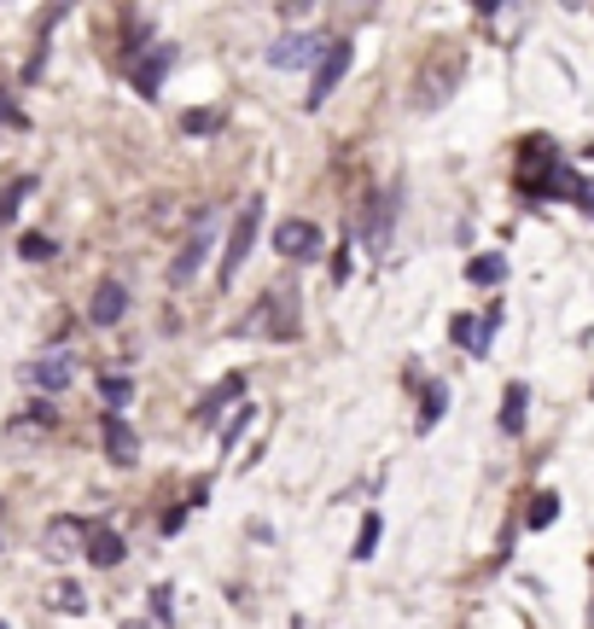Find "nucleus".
Wrapping results in <instances>:
<instances>
[{"mask_svg":"<svg viewBox=\"0 0 594 629\" xmlns=\"http://www.w3.org/2000/svg\"><path fill=\"white\" fill-rule=\"evenodd\" d=\"M257 228H263V198H245V210L233 216V233H228V245H222V263H216V280H222V286L245 268L251 245H257Z\"/></svg>","mask_w":594,"mask_h":629,"instance_id":"nucleus-1","label":"nucleus"},{"mask_svg":"<svg viewBox=\"0 0 594 629\" xmlns=\"http://www.w3.org/2000/svg\"><path fill=\"white\" fill-rule=\"evenodd\" d=\"M210 240H216V210H198L193 216V228H186V240H181V251H175V263H169V280L175 286H186L205 268V257H210Z\"/></svg>","mask_w":594,"mask_h":629,"instance_id":"nucleus-2","label":"nucleus"},{"mask_svg":"<svg viewBox=\"0 0 594 629\" xmlns=\"http://www.w3.org/2000/svg\"><path fill=\"white\" fill-rule=\"evenodd\" d=\"M350 59H355V47H350L344 36H332V41H327V59L315 64V82H310V94H303V106H310V111H320V99H332V88L344 82Z\"/></svg>","mask_w":594,"mask_h":629,"instance_id":"nucleus-3","label":"nucleus"},{"mask_svg":"<svg viewBox=\"0 0 594 629\" xmlns=\"http://www.w3.org/2000/svg\"><path fill=\"white\" fill-rule=\"evenodd\" d=\"M320 53H327V36L320 29H303V36H286V41H275L268 47V59L280 64V71H298V64H320Z\"/></svg>","mask_w":594,"mask_h":629,"instance_id":"nucleus-4","label":"nucleus"},{"mask_svg":"<svg viewBox=\"0 0 594 629\" xmlns=\"http://www.w3.org/2000/svg\"><path fill=\"white\" fill-rule=\"evenodd\" d=\"M99 437H106V455H111L117 467H134V461H141V432H134L123 414H106V420H99Z\"/></svg>","mask_w":594,"mask_h":629,"instance_id":"nucleus-5","label":"nucleus"},{"mask_svg":"<svg viewBox=\"0 0 594 629\" xmlns=\"http://www.w3.org/2000/svg\"><path fill=\"white\" fill-rule=\"evenodd\" d=\"M129 310V292H123V280H99L94 286V298H88V320L94 327H117Z\"/></svg>","mask_w":594,"mask_h":629,"instance_id":"nucleus-6","label":"nucleus"},{"mask_svg":"<svg viewBox=\"0 0 594 629\" xmlns=\"http://www.w3.org/2000/svg\"><path fill=\"white\" fill-rule=\"evenodd\" d=\"M275 251H280V257H292V263L315 257V251H320V228L315 222H280L275 228Z\"/></svg>","mask_w":594,"mask_h":629,"instance_id":"nucleus-7","label":"nucleus"},{"mask_svg":"<svg viewBox=\"0 0 594 629\" xmlns=\"http://www.w3.org/2000/svg\"><path fill=\"white\" fill-rule=\"evenodd\" d=\"M82 554H88V566H99V571H111V566H123V536L117 531H106V524H94V531H82Z\"/></svg>","mask_w":594,"mask_h":629,"instance_id":"nucleus-8","label":"nucleus"},{"mask_svg":"<svg viewBox=\"0 0 594 629\" xmlns=\"http://www.w3.org/2000/svg\"><path fill=\"white\" fill-rule=\"evenodd\" d=\"M82 531H88L82 519H53V524H47V536H41V554L47 559H76L82 554Z\"/></svg>","mask_w":594,"mask_h":629,"instance_id":"nucleus-9","label":"nucleus"},{"mask_svg":"<svg viewBox=\"0 0 594 629\" xmlns=\"http://www.w3.org/2000/svg\"><path fill=\"white\" fill-rule=\"evenodd\" d=\"M169 64H175V47H151V53L134 64V88H141L146 99H158V88H163V76H169Z\"/></svg>","mask_w":594,"mask_h":629,"instance_id":"nucleus-10","label":"nucleus"},{"mask_svg":"<svg viewBox=\"0 0 594 629\" xmlns=\"http://www.w3.org/2000/svg\"><path fill=\"white\" fill-rule=\"evenodd\" d=\"M257 310H263V320H257L263 332H275V338H292V332H298L292 292H263V303H257Z\"/></svg>","mask_w":594,"mask_h":629,"instance_id":"nucleus-11","label":"nucleus"},{"mask_svg":"<svg viewBox=\"0 0 594 629\" xmlns=\"http://www.w3.org/2000/svg\"><path fill=\"white\" fill-rule=\"evenodd\" d=\"M24 379L41 385V390H64V385L76 379V362H71V355H41V362L24 367Z\"/></svg>","mask_w":594,"mask_h":629,"instance_id":"nucleus-12","label":"nucleus"},{"mask_svg":"<svg viewBox=\"0 0 594 629\" xmlns=\"http://www.w3.org/2000/svg\"><path fill=\"white\" fill-rule=\"evenodd\" d=\"M240 397H245V373H228V379L216 385L205 402H198V420H222V408H228V402H240Z\"/></svg>","mask_w":594,"mask_h":629,"instance_id":"nucleus-13","label":"nucleus"},{"mask_svg":"<svg viewBox=\"0 0 594 629\" xmlns=\"http://www.w3.org/2000/svg\"><path fill=\"white\" fill-rule=\"evenodd\" d=\"M524 402H531V385H507V397H501V432L507 437H519L524 432Z\"/></svg>","mask_w":594,"mask_h":629,"instance_id":"nucleus-14","label":"nucleus"},{"mask_svg":"<svg viewBox=\"0 0 594 629\" xmlns=\"http://www.w3.org/2000/svg\"><path fill=\"white\" fill-rule=\"evenodd\" d=\"M362 233H367V251H379V245H385V233H390V193H385V198H373V210L362 216Z\"/></svg>","mask_w":594,"mask_h":629,"instance_id":"nucleus-15","label":"nucleus"},{"mask_svg":"<svg viewBox=\"0 0 594 629\" xmlns=\"http://www.w3.org/2000/svg\"><path fill=\"white\" fill-rule=\"evenodd\" d=\"M466 280H472V286H501V280H507V257H496V251L472 257V263H466Z\"/></svg>","mask_w":594,"mask_h":629,"instance_id":"nucleus-16","label":"nucleus"},{"mask_svg":"<svg viewBox=\"0 0 594 629\" xmlns=\"http://www.w3.org/2000/svg\"><path fill=\"white\" fill-rule=\"evenodd\" d=\"M47 606H53V612H71V618H82V612H88V594H82L76 583H53V589H47Z\"/></svg>","mask_w":594,"mask_h":629,"instance_id":"nucleus-17","label":"nucleus"},{"mask_svg":"<svg viewBox=\"0 0 594 629\" xmlns=\"http://www.w3.org/2000/svg\"><path fill=\"white\" fill-rule=\"evenodd\" d=\"M99 397L111 402V414H123L129 397H134V379H123V373H99Z\"/></svg>","mask_w":594,"mask_h":629,"instance_id":"nucleus-18","label":"nucleus"},{"mask_svg":"<svg viewBox=\"0 0 594 629\" xmlns=\"http://www.w3.org/2000/svg\"><path fill=\"white\" fill-rule=\"evenodd\" d=\"M444 408H449V385L432 379V385H426V408H420V432H432L437 420H444Z\"/></svg>","mask_w":594,"mask_h":629,"instance_id":"nucleus-19","label":"nucleus"},{"mask_svg":"<svg viewBox=\"0 0 594 629\" xmlns=\"http://www.w3.org/2000/svg\"><path fill=\"white\" fill-rule=\"evenodd\" d=\"M29 193H36V176H24V181H12V186H7V193H0V228H7V222H12V216H19V204H24Z\"/></svg>","mask_w":594,"mask_h":629,"instance_id":"nucleus-20","label":"nucleus"},{"mask_svg":"<svg viewBox=\"0 0 594 629\" xmlns=\"http://www.w3.org/2000/svg\"><path fill=\"white\" fill-rule=\"evenodd\" d=\"M554 519H559V496H554V489H542V496L531 501V513H524V524H531V531H548Z\"/></svg>","mask_w":594,"mask_h":629,"instance_id":"nucleus-21","label":"nucleus"},{"mask_svg":"<svg viewBox=\"0 0 594 629\" xmlns=\"http://www.w3.org/2000/svg\"><path fill=\"white\" fill-rule=\"evenodd\" d=\"M373 548H379V513H367V519H362V531H355L350 559H373Z\"/></svg>","mask_w":594,"mask_h":629,"instance_id":"nucleus-22","label":"nucleus"},{"mask_svg":"<svg viewBox=\"0 0 594 629\" xmlns=\"http://www.w3.org/2000/svg\"><path fill=\"white\" fill-rule=\"evenodd\" d=\"M53 251H59V245L47 240V233H24V240H19V257H24V263H47Z\"/></svg>","mask_w":594,"mask_h":629,"instance_id":"nucleus-23","label":"nucleus"},{"mask_svg":"<svg viewBox=\"0 0 594 629\" xmlns=\"http://www.w3.org/2000/svg\"><path fill=\"white\" fill-rule=\"evenodd\" d=\"M449 332H454V344H466L472 355H478V320H472V315H454Z\"/></svg>","mask_w":594,"mask_h":629,"instance_id":"nucleus-24","label":"nucleus"},{"mask_svg":"<svg viewBox=\"0 0 594 629\" xmlns=\"http://www.w3.org/2000/svg\"><path fill=\"white\" fill-rule=\"evenodd\" d=\"M181 129H186V134H216V129H222V117H216V111H186Z\"/></svg>","mask_w":594,"mask_h":629,"instance_id":"nucleus-25","label":"nucleus"},{"mask_svg":"<svg viewBox=\"0 0 594 629\" xmlns=\"http://www.w3.org/2000/svg\"><path fill=\"white\" fill-rule=\"evenodd\" d=\"M245 426H251V402H240V414H233L228 426H222V449H233V444H240V437H245Z\"/></svg>","mask_w":594,"mask_h":629,"instance_id":"nucleus-26","label":"nucleus"},{"mask_svg":"<svg viewBox=\"0 0 594 629\" xmlns=\"http://www.w3.org/2000/svg\"><path fill=\"white\" fill-rule=\"evenodd\" d=\"M0 117H7L12 129H29V117H24L19 106H12V94H7V88H0Z\"/></svg>","mask_w":594,"mask_h":629,"instance_id":"nucleus-27","label":"nucleus"},{"mask_svg":"<svg viewBox=\"0 0 594 629\" xmlns=\"http://www.w3.org/2000/svg\"><path fill=\"white\" fill-rule=\"evenodd\" d=\"M151 606H158V618H163V624L175 618V612H169V589H151Z\"/></svg>","mask_w":594,"mask_h":629,"instance_id":"nucleus-28","label":"nucleus"},{"mask_svg":"<svg viewBox=\"0 0 594 629\" xmlns=\"http://www.w3.org/2000/svg\"><path fill=\"white\" fill-rule=\"evenodd\" d=\"M577 204H583V210L594 216V181H577Z\"/></svg>","mask_w":594,"mask_h":629,"instance_id":"nucleus-29","label":"nucleus"},{"mask_svg":"<svg viewBox=\"0 0 594 629\" xmlns=\"http://www.w3.org/2000/svg\"><path fill=\"white\" fill-rule=\"evenodd\" d=\"M292 629H310V624H303V618H292Z\"/></svg>","mask_w":594,"mask_h":629,"instance_id":"nucleus-30","label":"nucleus"},{"mask_svg":"<svg viewBox=\"0 0 594 629\" xmlns=\"http://www.w3.org/2000/svg\"><path fill=\"white\" fill-rule=\"evenodd\" d=\"M589 397H594V385H589Z\"/></svg>","mask_w":594,"mask_h":629,"instance_id":"nucleus-31","label":"nucleus"},{"mask_svg":"<svg viewBox=\"0 0 594 629\" xmlns=\"http://www.w3.org/2000/svg\"><path fill=\"white\" fill-rule=\"evenodd\" d=\"M0 629H7V624H0Z\"/></svg>","mask_w":594,"mask_h":629,"instance_id":"nucleus-32","label":"nucleus"}]
</instances>
